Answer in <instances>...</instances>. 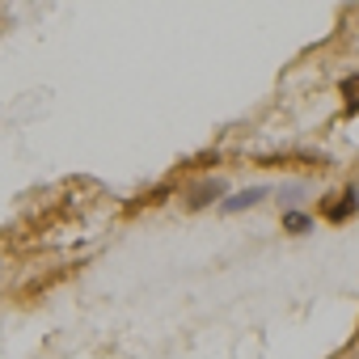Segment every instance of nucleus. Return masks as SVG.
I'll list each match as a JSON object with an SVG mask.
<instances>
[{
  "mask_svg": "<svg viewBox=\"0 0 359 359\" xmlns=\"http://www.w3.org/2000/svg\"><path fill=\"white\" fill-rule=\"evenodd\" d=\"M283 224H287L292 233H304V229H309V216H304V212H287V216H283Z\"/></svg>",
  "mask_w": 359,
  "mask_h": 359,
  "instance_id": "7ed1b4c3",
  "label": "nucleus"
},
{
  "mask_svg": "<svg viewBox=\"0 0 359 359\" xmlns=\"http://www.w3.org/2000/svg\"><path fill=\"white\" fill-rule=\"evenodd\" d=\"M359 212V195L355 191H342V195H330L325 203H321V216L325 220H334V224H342V220H351Z\"/></svg>",
  "mask_w": 359,
  "mask_h": 359,
  "instance_id": "f257e3e1",
  "label": "nucleus"
},
{
  "mask_svg": "<svg viewBox=\"0 0 359 359\" xmlns=\"http://www.w3.org/2000/svg\"><path fill=\"white\" fill-rule=\"evenodd\" d=\"M342 106H346V114H359V76L342 81Z\"/></svg>",
  "mask_w": 359,
  "mask_h": 359,
  "instance_id": "f03ea898",
  "label": "nucleus"
}]
</instances>
